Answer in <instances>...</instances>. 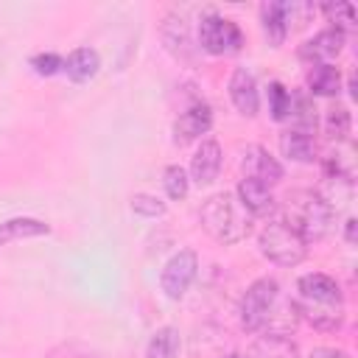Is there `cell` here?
<instances>
[{"label": "cell", "mask_w": 358, "mask_h": 358, "mask_svg": "<svg viewBox=\"0 0 358 358\" xmlns=\"http://www.w3.org/2000/svg\"><path fill=\"white\" fill-rule=\"evenodd\" d=\"M355 218H347V224H344V241L347 243H355Z\"/></svg>", "instance_id": "31"}, {"label": "cell", "mask_w": 358, "mask_h": 358, "mask_svg": "<svg viewBox=\"0 0 358 358\" xmlns=\"http://www.w3.org/2000/svg\"><path fill=\"white\" fill-rule=\"evenodd\" d=\"M182 338L173 324H162L154 330V336L145 344V358H179Z\"/></svg>", "instance_id": "20"}, {"label": "cell", "mask_w": 358, "mask_h": 358, "mask_svg": "<svg viewBox=\"0 0 358 358\" xmlns=\"http://www.w3.org/2000/svg\"><path fill=\"white\" fill-rule=\"evenodd\" d=\"M224 358H246V355H241V352H229V355H224Z\"/></svg>", "instance_id": "33"}, {"label": "cell", "mask_w": 358, "mask_h": 358, "mask_svg": "<svg viewBox=\"0 0 358 358\" xmlns=\"http://www.w3.org/2000/svg\"><path fill=\"white\" fill-rule=\"evenodd\" d=\"M199 45H201V50H207L213 56L235 53L243 45V34H241V28L232 20L210 11L199 22Z\"/></svg>", "instance_id": "5"}, {"label": "cell", "mask_w": 358, "mask_h": 358, "mask_svg": "<svg viewBox=\"0 0 358 358\" xmlns=\"http://www.w3.org/2000/svg\"><path fill=\"white\" fill-rule=\"evenodd\" d=\"M296 288H299V296H296V299H302V302H319V305H344V294H341L338 282H336L330 274H322V271L305 274V277H299Z\"/></svg>", "instance_id": "7"}, {"label": "cell", "mask_w": 358, "mask_h": 358, "mask_svg": "<svg viewBox=\"0 0 358 358\" xmlns=\"http://www.w3.org/2000/svg\"><path fill=\"white\" fill-rule=\"evenodd\" d=\"M260 252L266 260H271L274 266H282V268H291L296 263L305 260L308 255V243L282 221H271L260 229Z\"/></svg>", "instance_id": "3"}, {"label": "cell", "mask_w": 358, "mask_h": 358, "mask_svg": "<svg viewBox=\"0 0 358 358\" xmlns=\"http://www.w3.org/2000/svg\"><path fill=\"white\" fill-rule=\"evenodd\" d=\"M280 151H282V157H288L294 162H313V154H316L313 134L291 126L280 134Z\"/></svg>", "instance_id": "18"}, {"label": "cell", "mask_w": 358, "mask_h": 358, "mask_svg": "<svg viewBox=\"0 0 358 358\" xmlns=\"http://www.w3.org/2000/svg\"><path fill=\"white\" fill-rule=\"evenodd\" d=\"M352 129V115L344 103H333L327 112H324V134L336 143H344L347 134Z\"/></svg>", "instance_id": "24"}, {"label": "cell", "mask_w": 358, "mask_h": 358, "mask_svg": "<svg viewBox=\"0 0 358 358\" xmlns=\"http://www.w3.org/2000/svg\"><path fill=\"white\" fill-rule=\"evenodd\" d=\"M48 358H78V355H73V350H67V347H56Z\"/></svg>", "instance_id": "32"}, {"label": "cell", "mask_w": 358, "mask_h": 358, "mask_svg": "<svg viewBox=\"0 0 358 358\" xmlns=\"http://www.w3.org/2000/svg\"><path fill=\"white\" fill-rule=\"evenodd\" d=\"M277 299H280V285H277V280H271V277L255 280V282L246 288L243 299H241V324H243L246 330H252V333L263 330V324H266L271 308L277 305Z\"/></svg>", "instance_id": "4"}, {"label": "cell", "mask_w": 358, "mask_h": 358, "mask_svg": "<svg viewBox=\"0 0 358 358\" xmlns=\"http://www.w3.org/2000/svg\"><path fill=\"white\" fill-rule=\"evenodd\" d=\"M268 112L274 120H285L291 115V92L280 81L268 84Z\"/></svg>", "instance_id": "27"}, {"label": "cell", "mask_w": 358, "mask_h": 358, "mask_svg": "<svg viewBox=\"0 0 358 358\" xmlns=\"http://www.w3.org/2000/svg\"><path fill=\"white\" fill-rule=\"evenodd\" d=\"M229 101L235 103V109L246 117H255L260 109V92H257V81L246 67H235L229 76Z\"/></svg>", "instance_id": "8"}, {"label": "cell", "mask_w": 358, "mask_h": 358, "mask_svg": "<svg viewBox=\"0 0 358 358\" xmlns=\"http://www.w3.org/2000/svg\"><path fill=\"white\" fill-rule=\"evenodd\" d=\"M308 87H310L313 95H324V98L338 95V90H341L338 67H333V64H313V70L308 76Z\"/></svg>", "instance_id": "21"}, {"label": "cell", "mask_w": 358, "mask_h": 358, "mask_svg": "<svg viewBox=\"0 0 358 358\" xmlns=\"http://www.w3.org/2000/svg\"><path fill=\"white\" fill-rule=\"evenodd\" d=\"M98 67H101V56H98L95 48H76V50L64 59V67H62V70L67 73L70 81L81 84V81H90V78L98 73Z\"/></svg>", "instance_id": "17"}, {"label": "cell", "mask_w": 358, "mask_h": 358, "mask_svg": "<svg viewBox=\"0 0 358 358\" xmlns=\"http://www.w3.org/2000/svg\"><path fill=\"white\" fill-rule=\"evenodd\" d=\"M31 67H34L39 76H53V73H59V70L64 67V62H62L56 53H36V56L31 59Z\"/></svg>", "instance_id": "29"}, {"label": "cell", "mask_w": 358, "mask_h": 358, "mask_svg": "<svg viewBox=\"0 0 358 358\" xmlns=\"http://www.w3.org/2000/svg\"><path fill=\"white\" fill-rule=\"evenodd\" d=\"M252 358H296V344L288 336H260L252 347Z\"/></svg>", "instance_id": "22"}, {"label": "cell", "mask_w": 358, "mask_h": 358, "mask_svg": "<svg viewBox=\"0 0 358 358\" xmlns=\"http://www.w3.org/2000/svg\"><path fill=\"white\" fill-rule=\"evenodd\" d=\"M210 126H213V109L207 103H193L173 120V140L179 145H185V143L207 134Z\"/></svg>", "instance_id": "10"}, {"label": "cell", "mask_w": 358, "mask_h": 358, "mask_svg": "<svg viewBox=\"0 0 358 358\" xmlns=\"http://www.w3.org/2000/svg\"><path fill=\"white\" fill-rule=\"evenodd\" d=\"M243 168H246V176H252V179H257L268 187L282 179V165L263 145H249L243 151Z\"/></svg>", "instance_id": "11"}, {"label": "cell", "mask_w": 358, "mask_h": 358, "mask_svg": "<svg viewBox=\"0 0 358 358\" xmlns=\"http://www.w3.org/2000/svg\"><path fill=\"white\" fill-rule=\"evenodd\" d=\"M260 22H263V34L268 39V45H282L285 34H288V22H291V3H263L260 6Z\"/></svg>", "instance_id": "15"}, {"label": "cell", "mask_w": 358, "mask_h": 358, "mask_svg": "<svg viewBox=\"0 0 358 358\" xmlns=\"http://www.w3.org/2000/svg\"><path fill=\"white\" fill-rule=\"evenodd\" d=\"M294 120V129H302V131H316V106H313V98L308 92H296L291 95V115Z\"/></svg>", "instance_id": "23"}, {"label": "cell", "mask_w": 358, "mask_h": 358, "mask_svg": "<svg viewBox=\"0 0 358 358\" xmlns=\"http://www.w3.org/2000/svg\"><path fill=\"white\" fill-rule=\"evenodd\" d=\"M235 196H238V201L243 204V210H246L252 218L274 213V196H271L268 185H263V182H257V179H252V176H243V179L238 182Z\"/></svg>", "instance_id": "12"}, {"label": "cell", "mask_w": 358, "mask_h": 358, "mask_svg": "<svg viewBox=\"0 0 358 358\" xmlns=\"http://www.w3.org/2000/svg\"><path fill=\"white\" fill-rule=\"evenodd\" d=\"M322 11H324V17L333 22V28H338V31H347V28L355 25V8H352V3H344V0L324 3Z\"/></svg>", "instance_id": "26"}, {"label": "cell", "mask_w": 358, "mask_h": 358, "mask_svg": "<svg viewBox=\"0 0 358 358\" xmlns=\"http://www.w3.org/2000/svg\"><path fill=\"white\" fill-rule=\"evenodd\" d=\"M196 271H199V255H196L193 249H179V252L162 266L159 288L165 291L168 299H182L185 291L190 288V282L196 280Z\"/></svg>", "instance_id": "6"}, {"label": "cell", "mask_w": 358, "mask_h": 358, "mask_svg": "<svg viewBox=\"0 0 358 358\" xmlns=\"http://www.w3.org/2000/svg\"><path fill=\"white\" fill-rule=\"evenodd\" d=\"M221 145L215 140H201V145L196 148L193 159H190V179L199 185H210L218 179L221 171Z\"/></svg>", "instance_id": "14"}, {"label": "cell", "mask_w": 358, "mask_h": 358, "mask_svg": "<svg viewBox=\"0 0 358 358\" xmlns=\"http://www.w3.org/2000/svg\"><path fill=\"white\" fill-rule=\"evenodd\" d=\"M159 34H162L165 48H168L176 59H190V31H187V20H185L182 14H176V11L165 14Z\"/></svg>", "instance_id": "16"}, {"label": "cell", "mask_w": 358, "mask_h": 358, "mask_svg": "<svg viewBox=\"0 0 358 358\" xmlns=\"http://www.w3.org/2000/svg\"><path fill=\"white\" fill-rule=\"evenodd\" d=\"M131 210L143 218H159L165 213V204L151 193H134L131 196Z\"/></svg>", "instance_id": "28"}, {"label": "cell", "mask_w": 358, "mask_h": 358, "mask_svg": "<svg viewBox=\"0 0 358 358\" xmlns=\"http://www.w3.org/2000/svg\"><path fill=\"white\" fill-rule=\"evenodd\" d=\"M201 227L218 243H241L252 232V215L243 210L235 193H215L201 204Z\"/></svg>", "instance_id": "2"}, {"label": "cell", "mask_w": 358, "mask_h": 358, "mask_svg": "<svg viewBox=\"0 0 358 358\" xmlns=\"http://www.w3.org/2000/svg\"><path fill=\"white\" fill-rule=\"evenodd\" d=\"M50 227L39 218H31V215H17V218H8L0 224V246L6 243H14V241H22V238H39V235H48Z\"/></svg>", "instance_id": "19"}, {"label": "cell", "mask_w": 358, "mask_h": 358, "mask_svg": "<svg viewBox=\"0 0 358 358\" xmlns=\"http://www.w3.org/2000/svg\"><path fill=\"white\" fill-rule=\"evenodd\" d=\"M294 308H296V316L305 319L316 330L330 333V330H338L344 324V305H319V302L294 299Z\"/></svg>", "instance_id": "13"}, {"label": "cell", "mask_w": 358, "mask_h": 358, "mask_svg": "<svg viewBox=\"0 0 358 358\" xmlns=\"http://www.w3.org/2000/svg\"><path fill=\"white\" fill-rule=\"evenodd\" d=\"M280 221L288 224L305 243H310V241H322L330 235L333 221H336V210L316 190H294L282 201V218Z\"/></svg>", "instance_id": "1"}, {"label": "cell", "mask_w": 358, "mask_h": 358, "mask_svg": "<svg viewBox=\"0 0 358 358\" xmlns=\"http://www.w3.org/2000/svg\"><path fill=\"white\" fill-rule=\"evenodd\" d=\"M162 185H165V193H168V199H185L187 196V190H190V176H187V171L182 168V165H168L165 168V173H162Z\"/></svg>", "instance_id": "25"}, {"label": "cell", "mask_w": 358, "mask_h": 358, "mask_svg": "<svg viewBox=\"0 0 358 358\" xmlns=\"http://www.w3.org/2000/svg\"><path fill=\"white\" fill-rule=\"evenodd\" d=\"M344 39H347V34L330 25V28L319 31L316 36H310V39L299 48V56L308 59V62H313V64H330V59H336V56L341 53Z\"/></svg>", "instance_id": "9"}, {"label": "cell", "mask_w": 358, "mask_h": 358, "mask_svg": "<svg viewBox=\"0 0 358 358\" xmlns=\"http://www.w3.org/2000/svg\"><path fill=\"white\" fill-rule=\"evenodd\" d=\"M308 358H352L347 350H338V347H316Z\"/></svg>", "instance_id": "30"}]
</instances>
